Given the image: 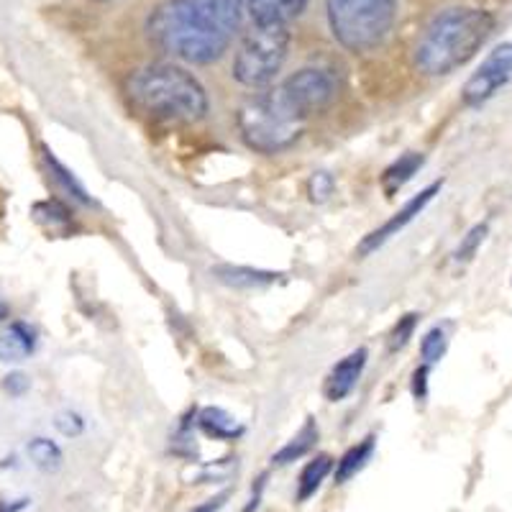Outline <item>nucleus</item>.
Listing matches in <instances>:
<instances>
[{
  "label": "nucleus",
  "instance_id": "nucleus-26",
  "mask_svg": "<svg viewBox=\"0 0 512 512\" xmlns=\"http://www.w3.org/2000/svg\"><path fill=\"white\" fill-rule=\"evenodd\" d=\"M333 190H336V180H333V175H328V172H315V175L310 177L308 195L313 203H326L333 195Z\"/></svg>",
  "mask_w": 512,
  "mask_h": 512
},
{
  "label": "nucleus",
  "instance_id": "nucleus-5",
  "mask_svg": "<svg viewBox=\"0 0 512 512\" xmlns=\"http://www.w3.org/2000/svg\"><path fill=\"white\" fill-rule=\"evenodd\" d=\"M328 26L349 52H372L390 36L397 0H326Z\"/></svg>",
  "mask_w": 512,
  "mask_h": 512
},
{
  "label": "nucleus",
  "instance_id": "nucleus-25",
  "mask_svg": "<svg viewBox=\"0 0 512 512\" xmlns=\"http://www.w3.org/2000/svg\"><path fill=\"white\" fill-rule=\"evenodd\" d=\"M54 428L64 438H77L85 433V418L80 413H75V410H62V413L54 415Z\"/></svg>",
  "mask_w": 512,
  "mask_h": 512
},
{
  "label": "nucleus",
  "instance_id": "nucleus-13",
  "mask_svg": "<svg viewBox=\"0 0 512 512\" xmlns=\"http://www.w3.org/2000/svg\"><path fill=\"white\" fill-rule=\"evenodd\" d=\"M41 162H44V169H47L49 180L54 182L59 192H62L64 198H70L72 203H80V205H93V198L88 195L85 185L72 175L70 169L64 167L49 146H41Z\"/></svg>",
  "mask_w": 512,
  "mask_h": 512
},
{
  "label": "nucleus",
  "instance_id": "nucleus-11",
  "mask_svg": "<svg viewBox=\"0 0 512 512\" xmlns=\"http://www.w3.org/2000/svg\"><path fill=\"white\" fill-rule=\"evenodd\" d=\"M36 351V331L24 320H11L0 326V361L18 364Z\"/></svg>",
  "mask_w": 512,
  "mask_h": 512
},
{
  "label": "nucleus",
  "instance_id": "nucleus-21",
  "mask_svg": "<svg viewBox=\"0 0 512 512\" xmlns=\"http://www.w3.org/2000/svg\"><path fill=\"white\" fill-rule=\"evenodd\" d=\"M29 459L34 461V466L36 469H41V472H57L64 461V454H62V448L57 446V441L36 436L34 441L29 443Z\"/></svg>",
  "mask_w": 512,
  "mask_h": 512
},
{
  "label": "nucleus",
  "instance_id": "nucleus-10",
  "mask_svg": "<svg viewBox=\"0 0 512 512\" xmlns=\"http://www.w3.org/2000/svg\"><path fill=\"white\" fill-rule=\"evenodd\" d=\"M367 359H369V351L367 349H356L351 351L346 359H341L336 367L331 369L328 374L326 384H323V395L326 400L331 402H341L354 392V387L359 384L361 372L367 367Z\"/></svg>",
  "mask_w": 512,
  "mask_h": 512
},
{
  "label": "nucleus",
  "instance_id": "nucleus-7",
  "mask_svg": "<svg viewBox=\"0 0 512 512\" xmlns=\"http://www.w3.org/2000/svg\"><path fill=\"white\" fill-rule=\"evenodd\" d=\"M277 90L297 116L308 118L313 113H323L338 98V77L328 67H303Z\"/></svg>",
  "mask_w": 512,
  "mask_h": 512
},
{
  "label": "nucleus",
  "instance_id": "nucleus-28",
  "mask_svg": "<svg viewBox=\"0 0 512 512\" xmlns=\"http://www.w3.org/2000/svg\"><path fill=\"white\" fill-rule=\"evenodd\" d=\"M428 372H431V367L423 364V367L415 369L413 374V397L418 402H423L425 397H428Z\"/></svg>",
  "mask_w": 512,
  "mask_h": 512
},
{
  "label": "nucleus",
  "instance_id": "nucleus-31",
  "mask_svg": "<svg viewBox=\"0 0 512 512\" xmlns=\"http://www.w3.org/2000/svg\"><path fill=\"white\" fill-rule=\"evenodd\" d=\"M11 315V308H8V303L0 297V323H6V318Z\"/></svg>",
  "mask_w": 512,
  "mask_h": 512
},
{
  "label": "nucleus",
  "instance_id": "nucleus-8",
  "mask_svg": "<svg viewBox=\"0 0 512 512\" xmlns=\"http://www.w3.org/2000/svg\"><path fill=\"white\" fill-rule=\"evenodd\" d=\"M512 82V41H505L497 49L487 54L482 64L477 67L469 80H466L464 90H461V100L466 108H479L487 100L495 98L502 88H507Z\"/></svg>",
  "mask_w": 512,
  "mask_h": 512
},
{
  "label": "nucleus",
  "instance_id": "nucleus-19",
  "mask_svg": "<svg viewBox=\"0 0 512 512\" xmlns=\"http://www.w3.org/2000/svg\"><path fill=\"white\" fill-rule=\"evenodd\" d=\"M423 154L418 152H408L402 154L400 159H395V162L390 164V167L384 169L382 175V190L387 192V198H392L400 187L408 185L410 180H413L415 175H418V169L423 167Z\"/></svg>",
  "mask_w": 512,
  "mask_h": 512
},
{
  "label": "nucleus",
  "instance_id": "nucleus-23",
  "mask_svg": "<svg viewBox=\"0 0 512 512\" xmlns=\"http://www.w3.org/2000/svg\"><path fill=\"white\" fill-rule=\"evenodd\" d=\"M487 233H489L487 223H477L474 228H469V233H466L464 239H461L459 249L454 251L456 262H469V259H474V254L479 251L482 241L487 239Z\"/></svg>",
  "mask_w": 512,
  "mask_h": 512
},
{
  "label": "nucleus",
  "instance_id": "nucleus-16",
  "mask_svg": "<svg viewBox=\"0 0 512 512\" xmlns=\"http://www.w3.org/2000/svg\"><path fill=\"white\" fill-rule=\"evenodd\" d=\"M213 277L218 282L228 287H241V290H254V287H267L280 280L277 272H264V269L254 267H231V264H223V267H213Z\"/></svg>",
  "mask_w": 512,
  "mask_h": 512
},
{
  "label": "nucleus",
  "instance_id": "nucleus-6",
  "mask_svg": "<svg viewBox=\"0 0 512 512\" xmlns=\"http://www.w3.org/2000/svg\"><path fill=\"white\" fill-rule=\"evenodd\" d=\"M290 52L287 24H254L233 57V77L246 88H264L280 75Z\"/></svg>",
  "mask_w": 512,
  "mask_h": 512
},
{
  "label": "nucleus",
  "instance_id": "nucleus-15",
  "mask_svg": "<svg viewBox=\"0 0 512 512\" xmlns=\"http://www.w3.org/2000/svg\"><path fill=\"white\" fill-rule=\"evenodd\" d=\"M195 423L213 441H239L244 436V425L223 408H203Z\"/></svg>",
  "mask_w": 512,
  "mask_h": 512
},
{
  "label": "nucleus",
  "instance_id": "nucleus-9",
  "mask_svg": "<svg viewBox=\"0 0 512 512\" xmlns=\"http://www.w3.org/2000/svg\"><path fill=\"white\" fill-rule=\"evenodd\" d=\"M441 187H443V180H438V182H431V185L425 187V190H420L418 195H413V198H410L408 203H405L400 210H397V213L390 218V221H384L382 226L374 228V231L369 233V236H364V241H361V244H359L356 254H359V256H369V254H372V251H377L379 246L384 244V241H390L392 236H395V233H400L402 228L408 226V223H413L415 218H418L420 213H423V210L428 208V203H431V200L436 198L438 192H441Z\"/></svg>",
  "mask_w": 512,
  "mask_h": 512
},
{
  "label": "nucleus",
  "instance_id": "nucleus-18",
  "mask_svg": "<svg viewBox=\"0 0 512 512\" xmlns=\"http://www.w3.org/2000/svg\"><path fill=\"white\" fill-rule=\"evenodd\" d=\"M333 469V459L328 454L315 456L313 461L303 466V472L297 477V489H295V502H308L310 497L318 495L320 484L326 482V477Z\"/></svg>",
  "mask_w": 512,
  "mask_h": 512
},
{
  "label": "nucleus",
  "instance_id": "nucleus-2",
  "mask_svg": "<svg viewBox=\"0 0 512 512\" xmlns=\"http://www.w3.org/2000/svg\"><path fill=\"white\" fill-rule=\"evenodd\" d=\"M495 31V18L482 8H448L433 18L415 47V67L428 77L464 67Z\"/></svg>",
  "mask_w": 512,
  "mask_h": 512
},
{
  "label": "nucleus",
  "instance_id": "nucleus-20",
  "mask_svg": "<svg viewBox=\"0 0 512 512\" xmlns=\"http://www.w3.org/2000/svg\"><path fill=\"white\" fill-rule=\"evenodd\" d=\"M374 448H377V438L374 436H367L364 441L354 443V446H351L341 459H338L336 472H333L336 484H346L351 477H356V474H359L361 469L369 464V459L374 456Z\"/></svg>",
  "mask_w": 512,
  "mask_h": 512
},
{
  "label": "nucleus",
  "instance_id": "nucleus-1",
  "mask_svg": "<svg viewBox=\"0 0 512 512\" xmlns=\"http://www.w3.org/2000/svg\"><path fill=\"white\" fill-rule=\"evenodd\" d=\"M146 31L162 52L190 64L221 59L233 36L203 0H164L154 8Z\"/></svg>",
  "mask_w": 512,
  "mask_h": 512
},
{
  "label": "nucleus",
  "instance_id": "nucleus-29",
  "mask_svg": "<svg viewBox=\"0 0 512 512\" xmlns=\"http://www.w3.org/2000/svg\"><path fill=\"white\" fill-rule=\"evenodd\" d=\"M228 497H231V492H221V495L210 497V500L200 502V505H195L192 510H187V512H221L223 507H226Z\"/></svg>",
  "mask_w": 512,
  "mask_h": 512
},
{
  "label": "nucleus",
  "instance_id": "nucleus-30",
  "mask_svg": "<svg viewBox=\"0 0 512 512\" xmlns=\"http://www.w3.org/2000/svg\"><path fill=\"white\" fill-rule=\"evenodd\" d=\"M264 487H267V474H262V477L256 479L254 487H251V500H249V505L244 507V512H254V510H259V505H262Z\"/></svg>",
  "mask_w": 512,
  "mask_h": 512
},
{
  "label": "nucleus",
  "instance_id": "nucleus-3",
  "mask_svg": "<svg viewBox=\"0 0 512 512\" xmlns=\"http://www.w3.org/2000/svg\"><path fill=\"white\" fill-rule=\"evenodd\" d=\"M128 98L141 111L164 121H200L208 113V93L195 75L177 64H152L128 77Z\"/></svg>",
  "mask_w": 512,
  "mask_h": 512
},
{
  "label": "nucleus",
  "instance_id": "nucleus-22",
  "mask_svg": "<svg viewBox=\"0 0 512 512\" xmlns=\"http://www.w3.org/2000/svg\"><path fill=\"white\" fill-rule=\"evenodd\" d=\"M446 349H448L446 328L436 326V328H431V331L425 333L423 341H420V359H423V364L433 367V364H438V361L443 359Z\"/></svg>",
  "mask_w": 512,
  "mask_h": 512
},
{
  "label": "nucleus",
  "instance_id": "nucleus-17",
  "mask_svg": "<svg viewBox=\"0 0 512 512\" xmlns=\"http://www.w3.org/2000/svg\"><path fill=\"white\" fill-rule=\"evenodd\" d=\"M318 425H315L313 418L305 420V425L300 428V431L295 433V436L290 438V441L285 443V446L277 451V454L272 456V464L274 466H287V464H295V461H300L303 456H308L310 451L315 448V443H318Z\"/></svg>",
  "mask_w": 512,
  "mask_h": 512
},
{
  "label": "nucleus",
  "instance_id": "nucleus-14",
  "mask_svg": "<svg viewBox=\"0 0 512 512\" xmlns=\"http://www.w3.org/2000/svg\"><path fill=\"white\" fill-rule=\"evenodd\" d=\"M31 218L39 223V228L49 233V236H67L75 228L72 221V210L62 203V200H39L31 205Z\"/></svg>",
  "mask_w": 512,
  "mask_h": 512
},
{
  "label": "nucleus",
  "instance_id": "nucleus-24",
  "mask_svg": "<svg viewBox=\"0 0 512 512\" xmlns=\"http://www.w3.org/2000/svg\"><path fill=\"white\" fill-rule=\"evenodd\" d=\"M415 326H418V315L415 313L402 315V318L397 320V326L392 328V333H390V351L405 349L410 338H413Z\"/></svg>",
  "mask_w": 512,
  "mask_h": 512
},
{
  "label": "nucleus",
  "instance_id": "nucleus-4",
  "mask_svg": "<svg viewBox=\"0 0 512 512\" xmlns=\"http://www.w3.org/2000/svg\"><path fill=\"white\" fill-rule=\"evenodd\" d=\"M305 118L297 116L280 90L254 95L239 111L241 139L259 154H280L303 136Z\"/></svg>",
  "mask_w": 512,
  "mask_h": 512
},
{
  "label": "nucleus",
  "instance_id": "nucleus-27",
  "mask_svg": "<svg viewBox=\"0 0 512 512\" xmlns=\"http://www.w3.org/2000/svg\"><path fill=\"white\" fill-rule=\"evenodd\" d=\"M3 390L11 397H24L31 390V377L24 372H11L3 377Z\"/></svg>",
  "mask_w": 512,
  "mask_h": 512
},
{
  "label": "nucleus",
  "instance_id": "nucleus-12",
  "mask_svg": "<svg viewBox=\"0 0 512 512\" xmlns=\"http://www.w3.org/2000/svg\"><path fill=\"white\" fill-rule=\"evenodd\" d=\"M308 0H241L254 24H290L305 11Z\"/></svg>",
  "mask_w": 512,
  "mask_h": 512
}]
</instances>
